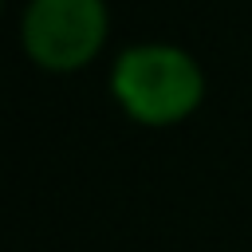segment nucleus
<instances>
[{
    "mask_svg": "<svg viewBox=\"0 0 252 252\" xmlns=\"http://www.w3.org/2000/svg\"><path fill=\"white\" fill-rule=\"evenodd\" d=\"M110 91L126 118L142 126H173L201 106L205 75L197 59L173 43H134L114 59Z\"/></svg>",
    "mask_w": 252,
    "mask_h": 252,
    "instance_id": "f257e3e1",
    "label": "nucleus"
},
{
    "mask_svg": "<svg viewBox=\"0 0 252 252\" xmlns=\"http://www.w3.org/2000/svg\"><path fill=\"white\" fill-rule=\"evenodd\" d=\"M106 4L102 0H28L20 20V39L32 63L43 71H79L106 43Z\"/></svg>",
    "mask_w": 252,
    "mask_h": 252,
    "instance_id": "f03ea898",
    "label": "nucleus"
}]
</instances>
